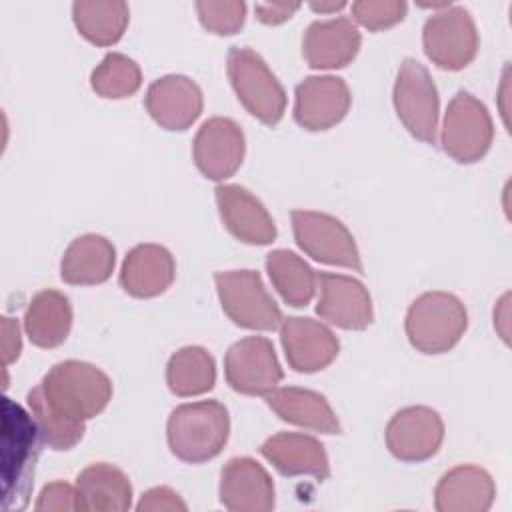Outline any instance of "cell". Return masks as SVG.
Instances as JSON below:
<instances>
[{"label": "cell", "mask_w": 512, "mask_h": 512, "mask_svg": "<svg viewBox=\"0 0 512 512\" xmlns=\"http://www.w3.org/2000/svg\"><path fill=\"white\" fill-rule=\"evenodd\" d=\"M34 388L50 410L76 424H86L112 400V380L108 374L82 360L54 364Z\"/></svg>", "instance_id": "1"}, {"label": "cell", "mask_w": 512, "mask_h": 512, "mask_svg": "<svg viewBox=\"0 0 512 512\" xmlns=\"http://www.w3.org/2000/svg\"><path fill=\"white\" fill-rule=\"evenodd\" d=\"M230 436V416L222 402L200 400L176 406L166 422L170 452L188 464L216 458Z\"/></svg>", "instance_id": "2"}, {"label": "cell", "mask_w": 512, "mask_h": 512, "mask_svg": "<svg viewBox=\"0 0 512 512\" xmlns=\"http://www.w3.org/2000/svg\"><path fill=\"white\" fill-rule=\"evenodd\" d=\"M410 344L422 354L452 350L468 328L462 300L450 292H424L408 308L404 320Z\"/></svg>", "instance_id": "3"}, {"label": "cell", "mask_w": 512, "mask_h": 512, "mask_svg": "<svg viewBox=\"0 0 512 512\" xmlns=\"http://www.w3.org/2000/svg\"><path fill=\"white\" fill-rule=\"evenodd\" d=\"M228 80L242 106L262 124L276 126L286 112V92L266 60L248 46H232L226 58Z\"/></svg>", "instance_id": "4"}, {"label": "cell", "mask_w": 512, "mask_h": 512, "mask_svg": "<svg viewBox=\"0 0 512 512\" xmlns=\"http://www.w3.org/2000/svg\"><path fill=\"white\" fill-rule=\"evenodd\" d=\"M224 314L240 328L270 332L284 316L256 270H226L214 274Z\"/></svg>", "instance_id": "5"}, {"label": "cell", "mask_w": 512, "mask_h": 512, "mask_svg": "<svg viewBox=\"0 0 512 512\" xmlns=\"http://www.w3.org/2000/svg\"><path fill=\"white\" fill-rule=\"evenodd\" d=\"M494 140V124L488 108L470 92L458 90L448 102L440 144L460 164H474L486 156Z\"/></svg>", "instance_id": "6"}, {"label": "cell", "mask_w": 512, "mask_h": 512, "mask_svg": "<svg viewBox=\"0 0 512 512\" xmlns=\"http://www.w3.org/2000/svg\"><path fill=\"white\" fill-rule=\"evenodd\" d=\"M392 100L404 128L416 140L424 144H436L440 98L436 84L424 64L414 58L402 60L396 74Z\"/></svg>", "instance_id": "7"}, {"label": "cell", "mask_w": 512, "mask_h": 512, "mask_svg": "<svg viewBox=\"0 0 512 512\" xmlns=\"http://www.w3.org/2000/svg\"><path fill=\"white\" fill-rule=\"evenodd\" d=\"M424 54L442 70L466 68L478 52L480 38L472 14L464 6H448L434 12L422 28Z\"/></svg>", "instance_id": "8"}, {"label": "cell", "mask_w": 512, "mask_h": 512, "mask_svg": "<svg viewBox=\"0 0 512 512\" xmlns=\"http://www.w3.org/2000/svg\"><path fill=\"white\" fill-rule=\"evenodd\" d=\"M294 240L310 258L362 272V258L352 232L336 216L316 210H292Z\"/></svg>", "instance_id": "9"}, {"label": "cell", "mask_w": 512, "mask_h": 512, "mask_svg": "<svg viewBox=\"0 0 512 512\" xmlns=\"http://www.w3.org/2000/svg\"><path fill=\"white\" fill-rule=\"evenodd\" d=\"M228 386L244 396H266L284 378L274 344L264 336H246L234 342L224 356Z\"/></svg>", "instance_id": "10"}, {"label": "cell", "mask_w": 512, "mask_h": 512, "mask_svg": "<svg viewBox=\"0 0 512 512\" xmlns=\"http://www.w3.org/2000/svg\"><path fill=\"white\" fill-rule=\"evenodd\" d=\"M246 140L238 122L224 116L208 118L192 142V158L200 174L222 182L236 174L244 160Z\"/></svg>", "instance_id": "11"}, {"label": "cell", "mask_w": 512, "mask_h": 512, "mask_svg": "<svg viewBox=\"0 0 512 512\" xmlns=\"http://www.w3.org/2000/svg\"><path fill=\"white\" fill-rule=\"evenodd\" d=\"M384 438L390 454L400 462H424L440 450L444 422L428 406H406L390 418Z\"/></svg>", "instance_id": "12"}, {"label": "cell", "mask_w": 512, "mask_h": 512, "mask_svg": "<svg viewBox=\"0 0 512 512\" xmlns=\"http://www.w3.org/2000/svg\"><path fill=\"white\" fill-rule=\"evenodd\" d=\"M350 88L344 78L308 76L294 90V120L310 132L336 126L350 110Z\"/></svg>", "instance_id": "13"}, {"label": "cell", "mask_w": 512, "mask_h": 512, "mask_svg": "<svg viewBox=\"0 0 512 512\" xmlns=\"http://www.w3.org/2000/svg\"><path fill=\"white\" fill-rule=\"evenodd\" d=\"M318 288L320 298L316 304V314L322 320L342 330H364L372 324V298L368 288L358 278L320 272Z\"/></svg>", "instance_id": "14"}, {"label": "cell", "mask_w": 512, "mask_h": 512, "mask_svg": "<svg viewBox=\"0 0 512 512\" xmlns=\"http://www.w3.org/2000/svg\"><path fill=\"white\" fill-rule=\"evenodd\" d=\"M40 436L32 414L22 406L14 404L10 398H4V472L14 466L12 478L4 484V494L10 492L12 484H16V508L26 504V494L32 482L34 464L38 458V440Z\"/></svg>", "instance_id": "15"}, {"label": "cell", "mask_w": 512, "mask_h": 512, "mask_svg": "<svg viewBox=\"0 0 512 512\" xmlns=\"http://www.w3.org/2000/svg\"><path fill=\"white\" fill-rule=\"evenodd\" d=\"M280 342L288 366L302 374L324 370L340 352L336 334L322 322L308 316L284 318L280 324Z\"/></svg>", "instance_id": "16"}, {"label": "cell", "mask_w": 512, "mask_h": 512, "mask_svg": "<svg viewBox=\"0 0 512 512\" xmlns=\"http://www.w3.org/2000/svg\"><path fill=\"white\" fill-rule=\"evenodd\" d=\"M216 206L224 228L240 242L252 246L272 244L278 236L266 206L240 184H218Z\"/></svg>", "instance_id": "17"}, {"label": "cell", "mask_w": 512, "mask_h": 512, "mask_svg": "<svg viewBox=\"0 0 512 512\" xmlns=\"http://www.w3.org/2000/svg\"><path fill=\"white\" fill-rule=\"evenodd\" d=\"M144 106L160 128L186 130L202 114L204 96L192 78L166 74L148 86Z\"/></svg>", "instance_id": "18"}, {"label": "cell", "mask_w": 512, "mask_h": 512, "mask_svg": "<svg viewBox=\"0 0 512 512\" xmlns=\"http://www.w3.org/2000/svg\"><path fill=\"white\" fill-rule=\"evenodd\" d=\"M218 496L232 512H268L274 508V482L260 462L236 456L220 470Z\"/></svg>", "instance_id": "19"}, {"label": "cell", "mask_w": 512, "mask_h": 512, "mask_svg": "<svg viewBox=\"0 0 512 512\" xmlns=\"http://www.w3.org/2000/svg\"><path fill=\"white\" fill-rule=\"evenodd\" d=\"M362 44V36L350 18L314 20L302 36V56L314 70L348 66Z\"/></svg>", "instance_id": "20"}, {"label": "cell", "mask_w": 512, "mask_h": 512, "mask_svg": "<svg viewBox=\"0 0 512 512\" xmlns=\"http://www.w3.org/2000/svg\"><path fill=\"white\" fill-rule=\"evenodd\" d=\"M260 454L282 476H314L326 480L330 476V460L324 444L302 432H278L264 440Z\"/></svg>", "instance_id": "21"}, {"label": "cell", "mask_w": 512, "mask_h": 512, "mask_svg": "<svg viewBox=\"0 0 512 512\" xmlns=\"http://www.w3.org/2000/svg\"><path fill=\"white\" fill-rule=\"evenodd\" d=\"M176 276V262L160 244L134 246L120 268V286L134 298H154L170 288Z\"/></svg>", "instance_id": "22"}, {"label": "cell", "mask_w": 512, "mask_h": 512, "mask_svg": "<svg viewBox=\"0 0 512 512\" xmlns=\"http://www.w3.org/2000/svg\"><path fill=\"white\" fill-rule=\"evenodd\" d=\"M496 484L492 476L474 464H460L442 474L434 488L438 512H486L494 504Z\"/></svg>", "instance_id": "23"}, {"label": "cell", "mask_w": 512, "mask_h": 512, "mask_svg": "<svg viewBox=\"0 0 512 512\" xmlns=\"http://www.w3.org/2000/svg\"><path fill=\"white\" fill-rule=\"evenodd\" d=\"M268 408L284 422L320 434H340L342 426L328 400L314 390L298 386L274 388L266 394Z\"/></svg>", "instance_id": "24"}, {"label": "cell", "mask_w": 512, "mask_h": 512, "mask_svg": "<svg viewBox=\"0 0 512 512\" xmlns=\"http://www.w3.org/2000/svg\"><path fill=\"white\" fill-rule=\"evenodd\" d=\"M116 264L112 242L100 234L74 238L62 254L60 278L72 286H96L106 282Z\"/></svg>", "instance_id": "25"}, {"label": "cell", "mask_w": 512, "mask_h": 512, "mask_svg": "<svg viewBox=\"0 0 512 512\" xmlns=\"http://www.w3.org/2000/svg\"><path fill=\"white\" fill-rule=\"evenodd\" d=\"M72 328V304L68 296L46 288L32 296L24 314V330L38 348L60 346Z\"/></svg>", "instance_id": "26"}, {"label": "cell", "mask_w": 512, "mask_h": 512, "mask_svg": "<svg viewBox=\"0 0 512 512\" xmlns=\"http://www.w3.org/2000/svg\"><path fill=\"white\" fill-rule=\"evenodd\" d=\"M82 510L122 512L132 506V484L128 476L106 462L86 466L76 478Z\"/></svg>", "instance_id": "27"}, {"label": "cell", "mask_w": 512, "mask_h": 512, "mask_svg": "<svg viewBox=\"0 0 512 512\" xmlns=\"http://www.w3.org/2000/svg\"><path fill=\"white\" fill-rule=\"evenodd\" d=\"M72 20L90 44L112 46L126 32L130 8L122 0H78L72 4Z\"/></svg>", "instance_id": "28"}, {"label": "cell", "mask_w": 512, "mask_h": 512, "mask_svg": "<svg viewBox=\"0 0 512 512\" xmlns=\"http://www.w3.org/2000/svg\"><path fill=\"white\" fill-rule=\"evenodd\" d=\"M266 272L272 286L288 306L302 308L310 304L318 286V274L296 252L278 248L266 254Z\"/></svg>", "instance_id": "29"}, {"label": "cell", "mask_w": 512, "mask_h": 512, "mask_svg": "<svg viewBox=\"0 0 512 512\" xmlns=\"http://www.w3.org/2000/svg\"><path fill=\"white\" fill-rule=\"evenodd\" d=\"M216 362L202 346H184L176 350L166 364V384L180 398L200 396L214 388Z\"/></svg>", "instance_id": "30"}, {"label": "cell", "mask_w": 512, "mask_h": 512, "mask_svg": "<svg viewBox=\"0 0 512 512\" xmlns=\"http://www.w3.org/2000/svg\"><path fill=\"white\" fill-rule=\"evenodd\" d=\"M140 84V66L122 52H108L90 74V86L102 98H128L138 92Z\"/></svg>", "instance_id": "31"}, {"label": "cell", "mask_w": 512, "mask_h": 512, "mask_svg": "<svg viewBox=\"0 0 512 512\" xmlns=\"http://www.w3.org/2000/svg\"><path fill=\"white\" fill-rule=\"evenodd\" d=\"M28 402V410L32 414V420L40 432V438L44 444H48L52 450H70L74 448L86 430V424H76L70 422L66 418H62L60 414H56L54 410H50L46 406V402L40 398V394L36 392V388H32L26 396Z\"/></svg>", "instance_id": "32"}, {"label": "cell", "mask_w": 512, "mask_h": 512, "mask_svg": "<svg viewBox=\"0 0 512 512\" xmlns=\"http://www.w3.org/2000/svg\"><path fill=\"white\" fill-rule=\"evenodd\" d=\"M196 12L200 24L218 36L236 34L246 20V4L240 0L230 2H214V0H200L196 2Z\"/></svg>", "instance_id": "33"}, {"label": "cell", "mask_w": 512, "mask_h": 512, "mask_svg": "<svg viewBox=\"0 0 512 512\" xmlns=\"http://www.w3.org/2000/svg\"><path fill=\"white\" fill-rule=\"evenodd\" d=\"M408 4L402 0H358L352 4V18L360 26L378 32L404 20Z\"/></svg>", "instance_id": "34"}, {"label": "cell", "mask_w": 512, "mask_h": 512, "mask_svg": "<svg viewBox=\"0 0 512 512\" xmlns=\"http://www.w3.org/2000/svg\"><path fill=\"white\" fill-rule=\"evenodd\" d=\"M36 510H46V512H50V510H58V512L82 510L76 486H70L68 482H62V480L46 484L42 488V492L38 494Z\"/></svg>", "instance_id": "35"}, {"label": "cell", "mask_w": 512, "mask_h": 512, "mask_svg": "<svg viewBox=\"0 0 512 512\" xmlns=\"http://www.w3.org/2000/svg\"><path fill=\"white\" fill-rule=\"evenodd\" d=\"M136 510L138 512H162V510H168V512H184L188 510L186 502L168 486H156V488H150L142 494L140 502L136 504Z\"/></svg>", "instance_id": "36"}, {"label": "cell", "mask_w": 512, "mask_h": 512, "mask_svg": "<svg viewBox=\"0 0 512 512\" xmlns=\"http://www.w3.org/2000/svg\"><path fill=\"white\" fill-rule=\"evenodd\" d=\"M22 352V338H20V326L18 320L10 316H2V358L4 366H10L16 362V358Z\"/></svg>", "instance_id": "37"}, {"label": "cell", "mask_w": 512, "mask_h": 512, "mask_svg": "<svg viewBox=\"0 0 512 512\" xmlns=\"http://www.w3.org/2000/svg\"><path fill=\"white\" fill-rule=\"evenodd\" d=\"M300 8V4H288V2H266V4H256L254 12L256 18L264 24L276 26L292 18V14Z\"/></svg>", "instance_id": "38"}, {"label": "cell", "mask_w": 512, "mask_h": 512, "mask_svg": "<svg viewBox=\"0 0 512 512\" xmlns=\"http://www.w3.org/2000/svg\"><path fill=\"white\" fill-rule=\"evenodd\" d=\"M344 6H346V2H310V8L320 14L336 12V10H342Z\"/></svg>", "instance_id": "39"}]
</instances>
